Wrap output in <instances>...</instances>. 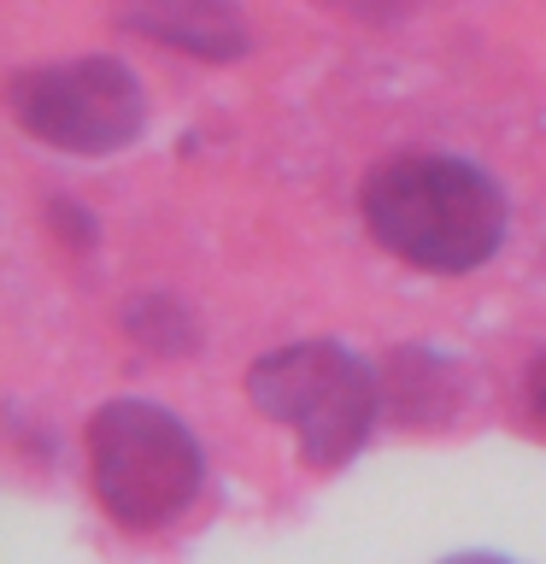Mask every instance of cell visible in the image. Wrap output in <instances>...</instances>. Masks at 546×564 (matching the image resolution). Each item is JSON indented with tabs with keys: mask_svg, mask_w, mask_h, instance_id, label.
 <instances>
[{
	"mask_svg": "<svg viewBox=\"0 0 546 564\" xmlns=\"http://www.w3.org/2000/svg\"><path fill=\"white\" fill-rule=\"evenodd\" d=\"M364 229L429 276H470L505 247V188L482 165L447 153H405L364 176Z\"/></svg>",
	"mask_w": 546,
	"mask_h": 564,
	"instance_id": "1",
	"label": "cell"
},
{
	"mask_svg": "<svg viewBox=\"0 0 546 564\" xmlns=\"http://www.w3.org/2000/svg\"><path fill=\"white\" fill-rule=\"evenodd\" d=\"M206 453L176 412L153 400H106L88 417V488L130 535L176 523L200 500Z\"/></svg>",
	"mask_w": 546,
	"mask_h": 564,
	"instance_id": "2",
	"label": "cell"
},
{
	"mask_svg": "<svg viewBox=\"0 0 546 564\" xmlns=\"http://www.w3.org/2000/svg\"><path fill=\"white\" fill-rule=\"evenodd\" d=\"M247 400L294 435V447L317 470H341L359 458L382 417V382L341 341H288L247 370Z\"/></svg>",
	"mask_w": 546,
	"mask_h": 564,
	"instance_id": "3",
	"label": "cell"
},
{
	"mask_svg": "<svg viewBox=\"0 0 546 564\" xmlns=\"http://www.w3.org/2000/svg\"><path fill=\"white\" fill-rule=\"evenodd\" d=\"M7 106L35 141L77 159L123 153L141 135V123H148L141 77L123 59H106V53L18 70L7 83Z\"/></svg>",
	"mask_w": 546,
	"mask_h": 564,
	"instance_id": "4",
	"label": "cell"
},
{
	"mask_svg": "<svg viewBox=\"0 0 546 564\" xmlns=\"http://www.w3.org/2000/svg\"><path fill=\"white\" fill-rule=\"evenodd\" d=\"M112 18L141 42H159L206 65H236L253 53V30L236 0H112Z\"/></svg>",
	"mask_w": 546,
	"mask_h": 564,
	"instance_id": "5",
	"label": "cell"
},
{
	"mask_svg": "<svg viewBox=\"0 0 546 564\" xmlns=\"http://www.w3.org/2000/svg\"><path fill=\"white\" fill-rule=\"evenodd\" d=\"M382 382V417L400 430H440L465 405V370L435 347H394L376 365Z\"/></svg>",
	"mask_w": 546,
	"mask_h": 564,
	"instance_id": "6",
	"label": "cell"
},
{
	"mask_svg": "<svg viewBox=\"0 0 546 564\" xmlns=\"http://www.w3.org/2000/svg\"><path fill=\"white\" fill-rule=\"evenodd\" d=\"M123 335L141 352H159V359H188L200 347V317H194L176 294H141L123 306Z\"/></svg>",
	"mask_w": 546,
	"mask_h": 564,
	"instance_id": "7",
	"label": "cell"
},
{
	"mask_svg": "<svg viewBox=\"0 0 546 564\" xmlns=\"http://www.w3.org/2000/svg\"><path fill=\"white\" fill-rule=\"evenodd\" d=\"M317 7L347 12V18H359V24H400V18H412L423 0H317Z\"/></svg>",
	"mask_w": 546,
	"mask_h": 564,
	"instance_id": "8",
	"label": "cell"
},
{
	"mask_svg": "<svg viewBox=\"0 0 546 564\" xmlns=\"http://www.w3.org/2000/svg\"><path fill=\"white\" fill-rule=\"evenodd\" d=\"M47 218H53V229H59L70 247H95V218H83L77 206H47Z\"/></svg>",
	"mask_w": 546,
	"mask_h": 564,
	"instance_id": "9",
	"label": "cell"
},
{
	"mask_svg": "<svg viewBox=\"0 0 546 564\" xmlns=\"http://www.w3.org/2000/svg\"><path fill=\"white\" fill-rule=\"evenodd\" d=\"M523 405H528V417L546 430V352L528 365V377H523Z\"/></svg>",
	"mask_w": 546,
	"mask_h": 564,
	"instance_id": "10",
	"label": "cell"
}]
</instances>
